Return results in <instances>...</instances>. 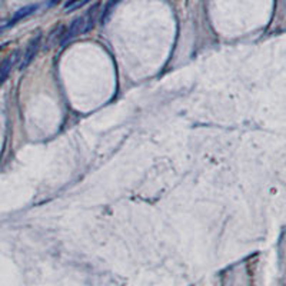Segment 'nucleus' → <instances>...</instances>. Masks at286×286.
<instances>
[{"label": "nucleus", "instance_id": "1", "mask_svg": "<svg viewBox=\"0 0 286 286\" xmlns=\"http://www.w3.org/2000/svg\"><path fill=\"white\" fill-rule=\"evenodd\" d=\"M40 44H42V33L39 32L37 35L29 42L28 47L26 50L23 52V59H21V63H20V70L23 69H26L30 62L35 59V56L37 55V52L40 49Z\"/></svg>", "mask_w": 286, "mask_h": 286}, {"label": "nucleus", "instance_id": "2", "mask_svg": "<svg viewBox=\"0 0 286 286\" xmlns=\"http://www.w3.org/2000/svg\"><path fill=\"white\" fill-rule=\"evenodd\" d=\"M83 33H85V25H83V16H82V17H76L69 25V28L64 29V33L62 36V39H60V44L64 46V44H67V43L70 42V40H73L76 36L83 35Z\"/></svg>", "mask_w": 286, "mask_h": 286}, {"label": "nucleus", "instance_id": "3", "mask_svg": "<svg viewBox=\"0 0 286 286\" xmlns=\"http://www.w3.org/2000/svg\"><path fill=\"white\" fill-rule=\"evenodd\" d=\"M17 59H19V50H16L12 55H9V56L0 63V86L6 82V79L9 78L10 70L13 69V66L16 64V62H17Z\"/></svg>", "mask_w": 286, "mask_h": 286}, {"label": "nucleus", "instance_id": "4", "mask_svg": "<svg viewBox=\"0 0 286 286\" xmlns=\"http://www.w3.org/2000/svg\"><path fill=\"white\" fill-rule=\"evenodd\" d=\"M36 9H37V6H36V5H30V6L21 7L20 10H17V12L13 14V17L10 19V21L7 23L6 26H12V25L17 23V21L21 20V19L28 17V16H30V14L33 13V12H36Z\"/></svg>", "mask_w": 286, "mask_h": 286}, {"label": "nucleus", "instance_id": "5", "mask_svg": "<svg viewBox=\"0 0 286 286\" xmlns=\"http://www.w3.org/2000/svg\"><path fill=\"white\" fill-rule=\"evenodd\" d=\"M119 2H121V0H107L106 5H105V7H103V12H102V21L107 20V17L110 16L112 10H113L114 6H116Z\"/></svg>", "mask_w": 286, "mask_h": 286}, {"label": "nucleus", "instance_id": "6", "mask_svg": "<svg viewBox=\"0 0 286 286\" xmlns=\"http://www.w3.org/2000/svg\"><path fill=\"white\" fill-rule=\"evenodd\" d=\"M89 0H69L66 5H64V10L66 12H73V10H76V9H79L80 6H83V5H86Z\"/></svg>", "mask_w": 286, "mask_h": 286}, {"label": "nucleus", "instance_id": "7", "mask_svg": "<svg viewBox=\"0 0 286 286\" xmlns=\"http://www.w3.org/2000/svg\"><path fill=\"white\" fill-rule=\"evenodd\" d=\"M57 2H60V0H50V6H52V5H56Z\"/></svg>", "mask_w": 286, "mask_h": 286}]
</instances>
